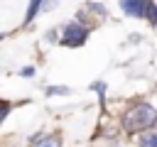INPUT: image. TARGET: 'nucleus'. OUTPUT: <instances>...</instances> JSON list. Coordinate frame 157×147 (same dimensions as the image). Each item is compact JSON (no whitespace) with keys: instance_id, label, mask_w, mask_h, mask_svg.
I'll use <instances>...</instances> for the list:
<instances>
[{"instance_id":"nucleus-1","label":"nucleus","mask_w":157,"mask_h":147,"mask_svg":"<svg viewBox=\"0 0 157 147\" xmlns=\"http://www.w3.org/2000/svg\"><path fill=\"white\" fill-rule=\"evenodd\" d=\"M155 123H157V110H155L150 103H137V105H132V108L123 115V127H125L128 132L150 130Z\"/></svg>"},{"instance_id":"nucleus-2","label":"nucleus","mask_w":157,"mask_h":147,"mask_svg":"<svg viewBox=\"0 0 157 147\" xmlns=\"http://www.w3.org/2000/svg\"><path fill=\"white\" fill-rule=\"evenodd\" d=\"M88 37V27L86 24H78V22H69L64 27V37H61V44L64 47H78L83 44Z\"/></svg>"},{"instance_id":"nucleus-3","label":"nucleus","mask_w":157,"mask_h":147,"mask_svg":"<svg viewBox=\"0 0 157 147\" xmlns=\"http://www.w3.org/2000/svg\"><path fill=\"white\" fill-rule=\"evenodd\" d=\"M150 2H152V0H120V7H123V12L130 15V17H145Z\"/></svg>"},{"instance_id":"nucleus-4","label":"nucleus","mask_w":157,"mask_h":147,"mask_svg":"<svg viewBox=\"0 0 157 147\" xmlns=\"http://www.w3.org/2000/svg\"><path fill=\"white\" fill-rule=\"evenodd\" d=\"M32 147H61V137L59 135H42L32 140Z\"/></svg>"},{"instance_id":"nucleus-5","label":"nucleus","mask_w":157,"mask_h":147,"mask_svg":"<svg viewBox=\"0 0 157 147\" xmlns=\"http://www.w3.org/2000/svg\"><path fill=\"white\" fill-rule=\"evenodd\" d=\"M47 0H29V7H27V17H25V22H32L34 17H37V12H39V7L44 5Z\"/></svg>"},{"instance_id":"nucleus-6","label":"nucleus","mask_w":157,"mask_h":147,"mask_svg":"<svg viewBox=\"0 0 157 147\" xmlns=\"http://www.w3.org/2000/svg\"><path fill=\"white\" fill-rule=\"evenodd\" d=\"M140 147H157V132H155V130L145 132V135L140 137Z\"/></svg>"},{"instance_id":"nucleus-7","label":"nucleus","mask_w":157,"mask_h":147,"mask_svg":"<svg viewBox=\"0 0 157 147\" xmlns=\"http://www.w3.org/2000/svg\"><path fill=\"white\" fill-rule=\"evenodd\" d=\"M145 17L150 20V24H157V5H155V2L147 5V15H145Z\"/></svg>"},{"instance_id":"nucleus-8","label":"nucleus","mask_w":157,"mask_h":147,"mask_svg":"<svg viewBox=\"0 0 157 147\" xmlns=\"http://www.w3.org/2000/svg\"><path fill=\"white\" fill-rule=\"evenodd\" d=\"M86 7H91V10L96 12V17H98V20H103V17H105V7H103V5H96V2H88Z\"/></svg>"},{"instance_id":"nucleus-9","label":"nucleus","mask_w":157,"mask_h":147,"mask_svg":"<svg viewBox=\"0 0 157 147\" xmlns=\"http://www.w3.org/2000/svg\"><path fill=\"white\" fill-rule=\"evenodd\" d=\"M66 91H69L66 86H49V88H47L49 96H59V93H66Z\"/></svg>"},{"instance_id":"nucleus-10","label":"nucleus","mask_w":157,"mask_h":147,"mask_svg":"<svg viewBox=\"0 0 157 147\" xmlns=\"http://www.w3.org/2000/svg\"><path fill=\"white\" fill-rule=\"evenodd\" d=\"M32 74H34V71H32V66H25V69H22V76H27V78H29Z\"/></svg>"}]
</instances>
